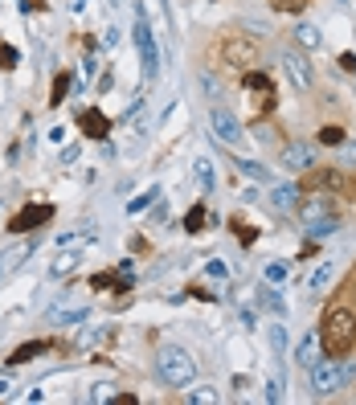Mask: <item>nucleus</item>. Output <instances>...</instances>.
Masks as SVG:
<instances>
[{"label":"nucleus","mask_w":356,"mask_h":405,"mask_svg":"<svg viewBox=\"0 0 356 405\" xmlns=\"http://www.w3.org/2000/svg\"><path fill=\"white\" fill-rule=\"evenodd\" d=\"M319 344H323V357H348L356 344V315L348 307L328 312L319 327Z\"/></svg>","instance_id":"1"},{"label":"nucleus","mask_w":356,"mask_h":405,"mask_svg":"<svg viewBox=\"0 0 356 405\" xmlns=\"http://www.w3.org/2000/svg\"><path fill=\"white\" fill-rule=\"evenodd\" d=\"M156 368H160L164 385H172V389H184V385L197 381V360L188 357L180 344H164L160 357H156Z\"/></svg>","instance_id":"2"},{"label":"nucleus","mask_w":356,"mask_h":405,"mask_svg":"<svg viewBox=\"0 0 356 405\" xmlns=\"http://www.w3.org/2000/svg\"><path fill=\"white\" fill-rule=\"evenodd\" d=\"M295 209H299V217H303V225H308V233H312V237H323V233H336V229H340L336 213L328 209V201H323V197L299 201Z\"/></svg>","instance_id":"3"},{"label":"nucleus","mask_w":356,"mask_h":405,"mask_svg":"<svg viewBox=\"0 0 356 405\" xmlns=\"http://www.w3.org/2000/svg\"><path fill=\"white\" fill-rule=\"evenodd\" d=\"M308 372H312V393H315V397H328V393H336V389L344 385V377H348V368L340 364V357L319 360V364H312Z\"/></svg>","instance_id":"4"},{"label":"nucleus","mask_w":356,"mask_h":405,"mask_svg":"<svg viewBox=\"0 0 356 405\" xmlns=\"http://www.w3.org/2000/svg\"><path fill=\"white\" fill-rule=\"evenodd\" d=\"M222 57H225V66H233V70H254L262 53H258V42L254 37H225Z\"/></svg>","instance_id":"5"},{"label":"nucleus","mask_w":356,"mask_h":405,"mask_svg":"<svg viewBox=\"0 0 356 405\" xmlns=\"http://www.w3.org/2000/svg\"><path fill=\"white\" fill-rule=\"evenodd\" d=\"M135 49H139V62H143V78H156V70H160V49H156V37H152V25L143 21V17H135Z\"/></svg>","instance_id":"6"},{"label":"nucleus","mask_w":356,"mask_h":405,"mask_svg":"<svg viewBox=\"0 0 356 405\" xmlns=\"http://www.w3.org/2000/svg\"><path fill=\"white\" fill-rule=\"evenodd\" d=\"M283 74L291 78V87L295 90H312V82H315L312 62H308L299 49H283Z\"/></svg>","instance_id":"7"},{"label":"nucleus","mask_w":356,"mask_h":405,"mask_svg":"<svg viewBox=\"0 0 356 405\" xmlns=\"http://www.w3.org/2000/svg\"><path fill=\"white\" fill-rule=\"evenodd\" d=\"M209 127H213V135H217L222 143H229V147H238V143H242V135H246V132H242V123H238L225 107H213V111H209Z\"/></svg>","instance_id":"8"},{"label":"nucleus","mask_w":356,"mask_h":405,"mask_svg":"<svg viewBox=\"0 0 356 405\" xmlns=\"http://www.w3.org/2000/svg\"><path fill=\"white\" fill-rule=\"evenodd\" d=\"M49 217H53V205H25V209L8 222V229H12V233H33V229L45 225Z\"/></svg>","instance_id":"9"},{"label":"nucleus","mask_w":356,"mask_h":405,"mask_svg":"<svg viewBox=\"0 0 356 405\" xmlns=\"http://www.w3.org/2000/svg\"><path fill=\"white\" fill-rule=\"evenodd\" d=\"M33 246L37 242H17V246H8V250H0V282H8L17 270L25 267V258L33 254Z\"/></svg>","instance_id":"10"},{"label":"nucleus","mask_w":356,"mask_h":405,"mask_svg":"<svg viewBox=\"0 0 356 405\" xmlns=\"http://www.w3.org/2000/svg\"><path fill=\"white\" fill-rule=\"evenodd\" d=\"M78 127H82L87 139H107V135H111V119H107L103 111L87 107V111H78Z\"/></svg>","instance_id":"11"},{"label":"nucleus","mask_w":356,"mask_h":405,"mask_svg":"<svg viewBox=\"0 0 356 405\" xmlns=\"http://www.w3.org/2000/svg\"><path fill=\"white\" fill-rule=\"evenodd\" d=\"M315 160V152L308 143H287L283 147V168H291V172H308Z\"/></svg>","instance_id":"12"},{"label":"nucleus","mask_w":356,"mask_h":405,"mask_svg":"<svg viewBox=\"0 0 356 405\" xmlns=\"http://www.w3.org/2000/svg\"><path fill=\"white\" fill-rule=\"evenodd\" d=\"M323 360V344H319V332H308L303 340H299V348H295V364L299 368H312Z\"/></svg>","instance_id":"13"},{"label":"nucleus","mask_w":356,"mask_h":405,"mask_svg":"<svg viewBox=\"0 0 356 405\" xmlns=\"http://www.w3.org/2000/svg\"><path fill=\"white\" fill-rule=\"evenodd\" d=\"M270 205L291 213V209L299 205V188H295V184H274V188H270Z\"/></svg>","instance_id":"14"},{"label":"nucleus","mask_w":356,"mask_h":405,"mask_svg":"<svg viewBox=\"0 0 356 405\" xmlns=\"http://www.w3.org/2000/svg\"><path fill=\"white\" fill-rule=\"evenodd\" d=\"M193 180H197L201 192H213V160L209 156H197L193 160Z\"/></svg>","instance_id":"15"},{"label":"nucleus","mask_w":356,"mask_h":405,"mask_svg":"<svg viewBox=\"0 0 356 405\" xmlns=\"http://www.w3.org/2000/svg\"><path fill=\"white\" fill-rule=\"evenodd\" d=\"M295 42L303 45V49H319L323 45V33H319V25H312V21H299L295 25Z\"/></svg>","instance_id":"16"},{"label":"nucleus","mask_w":356,"mask_h":405,"mask_svg":"<svg viewBox=\"0 0 356 405\" xmlns=\"http://www.w3.org/2000/svg\"><path fill=\"white\" fill-rule=\"evenodd\" d=\"M87 315H90L87 303H78V307H53V312H49V323H62V327H66V323H82Z\"/></svg>","instance_id":"17"},{"label":"nucleus","mask_w":356,"mask_h":405,"mask_svg":"<svg viewBox=\"0 0 356 405\" xmlns=\"http://www.w3.org/2000/svg\"><path fill=\"white\" fill-rule=\"evenodd\" d=\"M94 242V233L90 229H70V233H57V250H82Z\"/></svg>","instance_id":"18"},{"label":"nucleus","mask_w":356,"mask_h":405,"mask_svg":"<svg viewBox=\"0 0 356 405\" xmlns=\"http://www.w3.org/2000/svg\"><path fill=\"white\" fill-rule=\"evenodd\" d=\"M45 348H49V340H33V344H21L12 357H8V364H29L33 357H42Z\"/></svg>","instance_id":"19"},{"label":"nucleus","mask_w":356,"mask_h":405,"mask_svg":"<svg viewBox=\"0 0 356 405\" xmlns=\"http://www.w3.org/2000/svg\"><path fill=\"white\" fill-rule=\"evenodd\" d=\"M74 267H78V250H62V254L49 262V274H53V278H62V274H70Z\"/></svg>","instance_id":"20"},{"label":"nucleus","mask_w":356,"mask_h":405,"mask_svg":"<svg viewBox=\"0 0 356 405\" xmlns=\"http://www.w3.org/2000/svg\"><path fill=\"white\" fill-rule=\"evenodd\" d=\"M258 307H267V312H274V315L287 312V303H283V295H278L274 287H258Z\"/></svg>","instance_id":"21"},{"label":"nucleus","mask_w":356,"mask_h":405,"mask_svg":"<svg viewBox=\"0 0 356 405\" xmlns=\"http://www.w3.org/2000/svg\"><path fill=\"white\" fill-rule=\"evenodd\" d=\"M267 336H270V352H274V357H287V327H283V323H270Z\"/></svg>","instance_id":"22"},{"label":"nucleus","mask_w":356,"mask_h":405,"mask_svg":"<svg viewBox=\"0 0 356 405\" xmlns=\"http://www.w3.org/2000/svg\"><path fill=\"white\" fill-rule=\"evenodd\" d=\"M242 87H246V90H262V94H270V90H274V87H270V78H267V74H258V70H246Z\"/></svg>","instance_id":"23"},{"label":"nucleus","mask_w":356,"mask_h":405,"mask_svg":"<svg viewBox=\"0 0 356 405\" xmlns=\"http://www.w3.org/2000/svg\"><path fill=\"white\" fill-rule=\"evenodd\" d=\"M332 274H336V267H332V262H323V267H315V274H312V282H308V287H312V291H323V287L332 282Z\"/></svg>","instance_id":"24"},{"label":"nucleus","mask_w":356,"mask_h":405,"mask_svg":"<svg viewBox=\"0 0 356 405\" xmlns=\"http://www.w3.org/2000/svg\"><path fill=\"white\" fill-rule=\"evenodd\" d=\"M238 168H242L246 177H254V180H262V184H270V168L254 164V160H238Z\"/></svg>","instance_id":"25"},{"label":"nucleus","mask_w":356,"mask_h":405,"mask_svg":"<svg viewBox=\"0 0 356 405\" xmlns=\"http://www.w3.org/2000/svg\"><path fill=\"white\" fill-rule=\"evenodd\" d=\"M188 402H201V405H217V402H222V393L205 385V389H193V393H188Z\"/></svg>","instance_id":"26"},{"label":"nucleus","mask_w":356,"mask_h":405,"mask_svg":"<svg viewBox=\"0 0 356 405\" xmlns=\"http://www.w3.org/2000/svg\"><path fill=\"white\" fill-rule=\"evenodd\" d=\"M184 229H188V233H201V229H205V209H201V205H197V209H188Z\"/></svg>","instance_id":"27"},{"label":"nucleus","mask_w":356,"mask_h":405,"mask_svg":"<svg viewBox=\"0 0 356 405\" xmlns=\"http://www.w3.org/2000/svg\"><path fill=\"white\" fill-rule=\"evenodd\" d=\"M66 90H70V78H66V74H57V78H53V94H49V102L57 107V102L66 98Z\"/></svg>","instance_id":"28"},{"label":"nucleus","mask_w":356,"mask_h":405,"mask_svg":"<svg viewBox=\"0 0 356 405\" xmlns=\"http://www.w3.org/2000/svg\"><path fill=\"white\" fill-rule=\"evenodd\" d=\"M319 143H332V147H336V143H344V132L328 123V127H319Z\"/></svg>","instance_id":"29"},{"label":"nucleus","mask_w":356,"mask_h":405,"mask_svg":"<svg viewBox=\"0 0 356 405\" xmlns=\"http://www.w3.org/2000/svg\"><path fill=\"white\" fill-rule=\"evenodd\" d=\"M156 192H160V188H148L143 197H135V201H127V209H132V213H139V209H148V205L156 201Z\"/></svg>","instance_id":"30"},{"label":"nucleus","mask_w":356,"mask_h":405,"mask_svg":"<svg viewBox=\"0 0 356 405\" xmlns=\"http://www.w3.org/2000/svg\"><path fill=\"white\" fill-rule=\"evenodd\" d=\"M0 70H17V49L12 45H0Z\"/></svg>","instance_id":"31"},{"label":"nucleus","mask_w":356,"mask_h":405,"mask_svg":"<svg viewBox=\"0 0 356 405\" xmlns=\"http://www.w3.org/2000/svg\"><path fill=\"white\" fill-rule=\"evenodd\" d=\"M98 336H103L98 327H87V332L78 336V348H90V344H98Z\"/></svg>","instance_id":"32"},{"label":"nucleus","mask_w":356,"mask_h":405,"mask_svg":"<svg viewBox=\"0 0 356 405\" xmlns=\"http://www.w3.org/2000/svg\"><path fill=\"white\" fill-rule=\"evenodd\" d=\"M267 402H283V381H267Z\"/></svg>","instance_id":"33"},{"label":"nucleus","mask_w":356,"mask_h":405,"mask_svg":"<svg viewBox=\"0 0 356 405\" xmlns=\"http://www.w3.org/2000/svg\"><path fill=\"white\" fill-rule=\"evenodd\" d=\"M267 278H270V282H278V278H287V267H283V262H270V267H267Z\"/></svg>","instance_id":"34"},{"label":"nucleus","mask_w":356,"mask_h":405,"mask_svg":"<svg viewBox=\"0 0 356 405\" xmlns=\"http://www.w3.org/2000/svg\"><path fill=\"white\" fill-rule=\"evenodd\" d=\"M274 8H283V12H299L303 0H274Z\"/></svg>","instance_id":"35"},{"label":"nucleus","mask_w":356,"mask_h":405,"mask_svg":"<svg viewBox=\"0 0 356 405\" xmlns=\"http://www.w3.org/2000/svg\"><path fill=\"white\" fill-rule=\"evenodd\" d=\"M78 160V143H70V147H62V164H74Z\"/></svg>","instance_id":"36"},{"label":"nucleus","mask_w":356,"mask_h":405,"mask_svg":"<svg viewBox=\"0 0 356 405\" xmlns=\"http://www.w3.org/2000/svg\"><path fill=\"white\" fill-rule=\"evenodd\" d=\"M201 87L209 90V98H217V82H213V78H209V74H201Z\"/></svg>","instance_id":"37"},{"label":"nucleus","mask_w":356,"mask_h":405,"mask_svg":"<svg viewBox=\"0 0 356 405\" xmlns=\"http://www.w3.org/2000/svg\"><path fill=\"white\" fill-rule=\"evenodd\" d=\"M340 66H344V70H353V74H356V53H344V57H340Z\"/></svg>","instance_id":"38"},{"label":"nucleus","mask_w":356,"mask_h":405,"mask_svg":"<svg viewBox=\"0 0 356 405\" xmlns=\"http://www.w3.org/2000/svg\"><path fill=\"white\" fill-rule=\"evenodd\" d=\"M0 336H4V323H0Z\"/></svg>","instance_id":"39"}]
</instances>
